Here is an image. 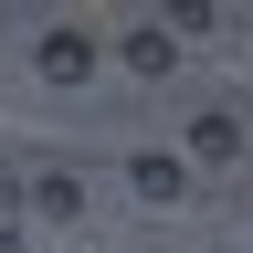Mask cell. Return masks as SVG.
I'll use <instances>...</instances> for the list:
<instances>
[{"label": "cell", "mask_w": 253, "mask_h": 253, "mask_svg": "<svg viewBox=\"0 0 253 253\" xmlns=\"http://www.w3.org/2000/svg\"><path fill=\"white\" fill-rule=\"evenodd\" d=\"M32 74H42V84H84V74H95V42H84L74 21H53L42 42H32Z\"/></svg>", "instance_id": "6da1fadb"}, {"label": "cell", "mask_w": 253, "mask_h": 253, "mask_svg": "<svg viewBox=\"0 0 253 253\" xmlns=\"http://www.w3.org/2000/svg\"><path fill=\"white\" fill-rule=\"evenodd\" d=\"M116 53H126V74H148V84H158V74L179 63V32H169V21H137V32H126Z\"/></svg>", "instance_id": "7a4b0ae2"}, {"label": "cell", "mask_w": 253, "mask_h": 253, "mask_svg": "<svg viewBox=\"0 0 253 253\" xmlns=\"http://www.w3.org/2000/svg\"><path fill=\"white\" fill-rule=\"evenodd\" d=\"M221 158H243V116H190V169H221Z\"/></svg>", "instance_id": "3957f363"}, {"label": "cell", "mask_w": 253, "mask_h": 253, "mask_svg": "<svg viewBox=\"0 0 253 253\" xmlns=\"http://www.w3.org/2000/svg\"><path fill=\"white\" fill-rule=\"evenodd\" d=\"M126 179H137V201H148V211H169L179 190H190V158H169V148H148V158H137Z\"/></svg>", "instance_id": "277c9868"}, {"label": "cell", "mask_w": 253, "mask_h": 253, "mask_svg": "<svg viewBox=\"0 0 253 253\" xmlns=\"http://www.w3.org/2000/svg\"><path fill=\"white\" fill-rule=\"evenodd\" d=\"M32 211H42V221H84V179L74 169H42V179H32Z\"/></svg>", "instance_id": "5b68a950"}]
</instances>
